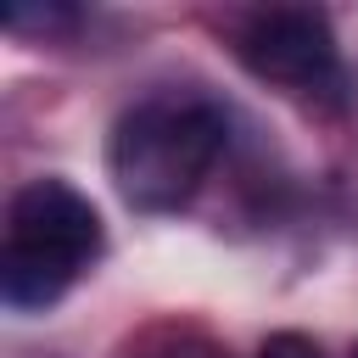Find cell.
Returning a JSON list of instances; mask_svg holds the SVG:
<instances>
[{
    "label": "cell",
    "mask_w": 358,
    "mask_h": 358,
    "mask_svg": "<svg viewBox=\"0 0 358 358\" xmlns=\"http://www.w3.org/2000/svg\"><path fill=\"white\" fill-rule=\"evenodd\" d=\"M229 129L207 101H140L117 117L106 140V173L117 196L140 213H168L196 196L207 168L218 162Z\"/></svg>",
    "instance_id": "1"
},
{
    "label": "cell",
    "mask_w": 358,
    "mask_h": 358,
    "mask_svg": "<svg viewBox=\"0 0 358 358\" xmlns=\"http://www.w3.org/2000/svg\"><path fill=\"white\" fill-rule=\"evenodd\" d=\"M101 252V218L67 179H28L6 213L0 291L11 308H50Z\"/></svg>",
    "instance_id": "2"
},
{
    "label": "cell",
    "mask_w": 358,
    "mask_h": 358,
    "mask_svg": "<svg viewBox=\"0 0 358 358\" xmlns=\"http://www.w3.org/2000/svg\"><path fill=\"white\" fill-rule=\"evenodd\" d=\"M241 62L268 78V84H291V90H319L324 78H336V39L330 22L308 6H280V11H257L241 28Z\"/></svg>",
    "instance_id": "3"
},
{
    "label": "cell",
    "mask_w": 358,
    "mask_h": 358,
    "mask_svg": "<svg viewBox=\"0 0 358 358\" xmlns=\"http://www.w3.org/2000/svg\"><path fill=\"white\" fill-rule=\"evenodd\" d=\"M257 358H319V347L308 341V336H296V330H280V336H268L263 341V352Z\"/></svg>",
    "instance_id": "4"
},
{
    "label": "cell",
    "mask_w": 358,
    "mask_h": 358,
    "mask_svg": "<svg viewBox=\"0 0 358 358\" xmlns=\"http://www.w3.org/2000/svg\"><path fill=\"white\" fill-rule=\"evenodd\" d=\"M157 358H224V352L207 347V341H179V347H168V352H157Z\"/></svg>",
    "instance_id": "5"
},
{
    "label": "cell",
    "mask_w": 358,
    "mask_h": 358,
    "mask_svg": "<svg viewBox=\"0 0 358 358\" xmlns=\"http://www.w3.org/2000/svg\"><path fill=\"white\" fill-rule=\"evenodd\" d=\"M352 358H358V347H352Z\"/></svg>",
    "instance_id": "6"
}]
</instances>
